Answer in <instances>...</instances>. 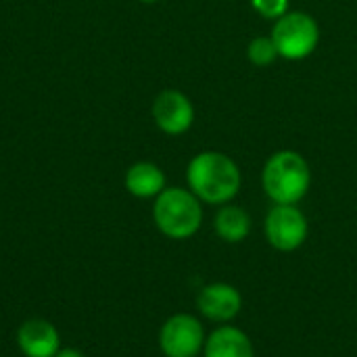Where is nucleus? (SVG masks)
Wrapping results in <instances>:
<instances>
[{
    "instance_id": "nucleus-1",
    "label": "nucleus",
    "mask_w": 357,
    "mask_h": 357,
    "mask_svg": "<svg viewBox=\"0 0 357 357\" xmlns=\"http://www.w3.org/2000/svg\"><path fill=\"white\" fill-rule=\"evenodd\" d=\"M243 186L238 163L222 151H201L186 165V188L203 203L222 207L232 203Z\"/></svg>"
},
{
    "instance_id": "nucleus-2",
    "label": "nucleus",
    "mask_w": 357,
    "mask_h": 357,
    "mask_svg": "<svg viewBox=\"0 0 357 357\" xmlns=\"http://www.w3.org/2000/svg\"><path fill=\"white\" fill-rule=\"evenodd\" d=\"M261 186L272 205H299L310 192L312 167L299 151H276L264 163Z\"/></svg>"
},
{
    "instance_id": "nucleus-3",
    "label": "nucleus",
    "mask_w": 357,
    "mask_h": 357,
    "mask_svg": "<svg viewBox=\"0 0 357 357\" xmlns=\"http://www.w3.org/2000/svg\"><path fill=\"white\" fill-rule=\"evenodd\" d=\"M153 222L172 241H186L203 226V203L182 186H167L153 199Z\"/></svg>"
},
{
    "instance_id": "nucleus-4",
    "label": "nucleus",
    "mask_w": 357,
    "mask_h": 357,
    "mask_svg": "<svg viewBox=\"0 0 357 357\" xmlns=\"http://www.w3.org/2000/svg\"><path fill=\"white\" fill-rule=\"evenodd\" d=\"M320 23L305 10H289L274 21L270 38L280 59L303 61L312 56L320 44Z\"/></svg>"
},
{
    "instance_id": "nucleus-5",
    "label": "nucleus",
    "mask_w": 357,
    "mask_h": 357,
    "mask_svg": "<svg viewBox=\"0 0 357 357\" xmlns=\"http://www.w3.org/2000/svg\"><path fill=\"white\" fill-rule=\"evenodd\" d=\"M264 234L272 249L293 253L307 241L310 224L299 205H272L264 220Z\"/></svg>"
},
{
    "instance_id": "nucleus-6",
    "label": "nucleus",
    "mask_w": 357,
    "mask_h": 357,
    "mask_svg": "<svg viewBox=\"0 0 357 357\" xmlns=\"http://www.w3.org/2000/svg\"><path fill=\"white\" fill-rule=\"evenodd\" d=\"M205 326L192 314L169 316L159 331V349L165 357H197L205 347Z\"/></svg>"
},
{
    "instance_id": "nucleus-7",
    "label": "nucleus",
    "mask_w": 357,
    "mask_h": 357,
    "mask_svg": "<svg viewBox=\"0 0 357 357\" xmlns=\"http://www.w3.org/2000/svg\"><path fill=\"white\" fill-rule=\"evenodd\" d=\"M155 126L167 136H182L195 123V105L182 90H161L151 107Z\"/></svg>"
},
{
    "instance_id": "nucleus-8",
    "label": "nucleus",
    "mask_w": 357,
    "mask_h": 357,
    "mask_svg": "<svg viewBox=\"0 0 357 357\" xmlns=\"http://www.w3.org/2000/svg\"><path fill=\"white\" fill-rule=\"evenodd\" d=\"M197 307L203 318L215 324H230L243 310V295L228 282H211L201 289Z\"/></svg>"
},
{
    "instance_id": "nucleus-9",
    "label": "nucleus",
    "mask_w": 357,
    "mask_h": 357,
    "mask_svg": "<svg viewBox=\"0 0 357 357\" xmlns=\"http://www.w3.org/2000/svg\"><path fill=\"white\" fill-rule=\"evenodd\" d=\"M17 345L25 357H54L61 349V335L52 322L31 318L19 326Z\"/></svg>"
},
{
    "instance_id": "nucleus-10",
    "label": "nucleus",
    "mask_w": 357,
    "mask_h": 357,
    "mask_svg": "<svg viewBox=\"0 0 357 357\" xmlns=\"http://www.w3.org/2000/svg\"><path fill=\"white\" fill-rule=\"evenodd\" d=\"M203 357H255V347L245 331L220 324L207 335Z\"/></svg>"
},
{
    "instance_id": "nucleus-11",
    "label": "nucleus",
    "mask_w": 357,
    "mask_h": 357,
    "mask_svg": "<svg viewBox=\"0 0 357 357\" xmlns=\"http://www.w3.org/2000/svg\"><path fill=\"white\" fill-rule=\"evenodd\" d=\"M126 190L136 199H157L167 188L165 172L153 161H136L123 176Z\"/></svg>"
},
{
    "instance_id": "nucleus-12",
    "label": "nucleus",
    "mask_w": 357,
    "mask_h": 357,
    "mask_svg": "<svg viewBox=\"0 0 357 357\" xmlns=\"http://www.w3.org/2000/svg\"><path fill=\"white\" fill-rule=\"evenodd\" d=\"M253 228V220L249 215L247 209H243L241 205H232L226 203L218 209L215 218H213V230L218 234V238H222L224 243L236 245L243 243Z\"/></svg>"
},
{
    "instance_id": "nucleus-13",
    "label": "nucleus",
    "mask_w": 357,
    "mask_h": 357,
    "mask_svg": "<svg viewBox=\"0 0 357 357\" xmlns=\"http://www.w3.org/2000/svg\"><path fill=\"white\" fill-rule=\"evenodd\" d=\"M247 59L253 67H270L280 56L270 36H255L247 44Z\"/></svg>"
},
{
    "instance_id": "nucleus-14",
    "label": "nucleus",
    "mask_w": 357,
    "mask_h": 357,
    "mask_svg": "<svg viewBox=\"0 0 357 357\" xmlns=\"http://www.w3.org/2000/svg\"><path fill=\"white\" fill-rule=\"evenodd\" d=\"M249 2L251 8L268 21H276L291 10V0H249Z\"/></svg>"
},
{
    "instance_id": "nucleus-15",
    "label": "nucleus",
    "mask_w": 357,
    "mask_h": 357,
    "mask_svg": "<svg viewBox=\"0 0 357 357\" xmlns=\"http://www.w3.org/2000/svg\"><path fill=\"white\" fill-rule=\"evenodd\" d=\"M54 357H84V354L79 349H73V347H61Z\"/></svg>"
},
{
    "instance_id": "nucleus-16",
    "label": "nucleus",
    "mask_w": 357,
    "mask_h": 357,
    "mask_svg": "<svg viewBox=\"0 0 357 357\" xmlns=\"http://www.w3.org/2000/svg\"><path fill=\"white\" fill-rule=\"evenodd\" d=\"M138 2H142V4H157L159 0H138Z\"/></svg>"
}]
</instances>
